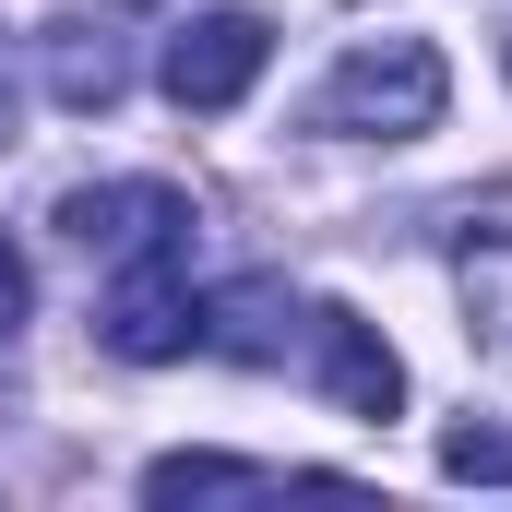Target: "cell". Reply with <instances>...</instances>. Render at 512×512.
<instances>
[{"instance_id": "6da1fadb", "label": "cell", "mask_w": 512, "mask_h": 512, "mask_svg": "<svg viewBox=\"0 0 512 512\" xmlns=\"http://www.w3.org/2000/svg\"><path fill=\"white\" fill-rule=\"evenodd\" d=\"M441 96H453V72H441L429 36H358V48L322 72L310 131H346V143H417V131H441Z\"/></svg>"}, {"instance_id": "7a4b0ae2", "label": "cell", "mask_w": 512, "mask_h": 512, "mask_svg": "<svg viewBox=\"0 0 512 512\" xmlns=\"http://www.w3.org/2000/svg\"><path fill=\"white\" fill-rule=\"evenodd\" d=\"M96 334H108V358H131V370H167V358H191V346H203L191 239H179V251H131V262H120V286H108V310H96Z\"/></svg>"}, {"instance_id": "3957f363", "label": "cell", "mask_w": 512, "mask_h": 512, "mask_svg": "<svg viewBox=\"0 0 512 512\" xmlns=\"http://www.w3.org/2000/svg\"><path fill=\"white\" fill-rule=\"evenodd\" d=\"M262 60H274V24H262V12H191V24L167 36L155 84H167L179 108H203V120H215V108H239V96L262 84Z\"/></svg>"}, {"instance_id": "277c9868", "label": "cell", "mask_w": 512, "mask_h": 512, "mask_svg": "<svg viewBox=\"0 0 512 512\" xmlns=\"http://www.w3.org/2000/svg\"><path fill=\"white\" fill-rule=\"evenodd\" d=\"M60 239L84 262H131V251H179L191 203L167 179H108V191H60Z\"/></svg>"}, {"instance_id": "5b68a950", "label": "cell", "mask_w": 512, "mask_h": 512, "mask_svg": "<svg viewBox=\"0 0 512 512\" xmlns=\"http://www.w3.org/2000/svg\"><path fill=\"white\" fill-rule=\"evenodd\" d=\"M310 370H322V393H334L346 417H393V405H405V358L382 346V322H358L346 298L310 310Z\"/></svg>"}, {"instance_id": "8992f818", "label": "cell", "mask_w": 512, "mask_h": 512, "mask_svg": "<svg viewBox=\"0 0 512 512\" xmlns=\"http://www.w3.org/2000/svg\"><path fill=\"white\" fill-rule=\"evenodd\" d=\"M453 274H465V322L512 358V191L477 203V215L453 227Z\"/></svg>"}, {"instance_id": "52a82bcc", "label": "cell", "mask_w": 512, "mask_h": 512, "mask_svg": "<svg viewBox=\"0 0 512 512\" xmlns=\"http://www.w3.org/2000/svg\"><path fill=\"white\" fill-rule=\"evenodd\" d=\"M120 84H131V60L96 24H48V96L60 108H120Z\"/></svg>"}, {"instance_id": "ba28073f", "label": "cell", "mask_w": 512, "mask_h": 512, "mask_svg": "<svg viewBox=\"0 0 512 512\" xmlns=\"http://www.w3.org/2000/svg\"><path fill=\"white\" fill-rule=\"evenodd\" d=\"M203 346L215 358H286V298L274 286H227V298H203Z\"/></svg>"}, {"instance_id": "9c48e42d", "label": "cell", "mask_w": 512, "mask_h": 512, "mask_svg": "<svg viewBox=\"0 0 512 512\" xmlns=\"http://www.w3.org/2000/svg\"><path fill=\"white\" fill-rule=\"evenodd\" d=\"M203 489H262V465H239V453H155L143 465V501H203Z\"/></svg>"}, {"instance_id": "30bf717a", "label": "cell", "mask_w": 512, "mask_h": 512, "mask_svg": "<svg viewBox=\"0 0 512 512\" xmlns=\"http://www.w3.org/2000/svg\"><path fill=\"white\" fill-rule=\"evenodd\" d=\"M441 477H465V489H512V429H501V417L441 429Z\"/></svg>"}, {"instance_id": "8fae6325", "label": "cell", "mask_w": 512, "mask_h": 512, "mask_svg": "<svg viewBox=\"0 0 512 512\" xmlns=\"http://www.w3.org/2000/svg\"><path fill=\"white\" fill-rule=\"evenodd\" d=\"M36 322V274H24V251L0 239V334H24Z\"/></svg>"}, {"instance_id": "7c38bea8", "label": "cell", "mask_w": 512, "mask_h": 512, "mask_svg": "<svg viewBox=\"0 0 512 512\" xmlns=\"http://www.w3.org/2000/svg\"><path fill=\"white\" fill-rule=\"evenodd\" d=\"M0 143H12V96H0Z\"/></svg>"}]
</instances>
